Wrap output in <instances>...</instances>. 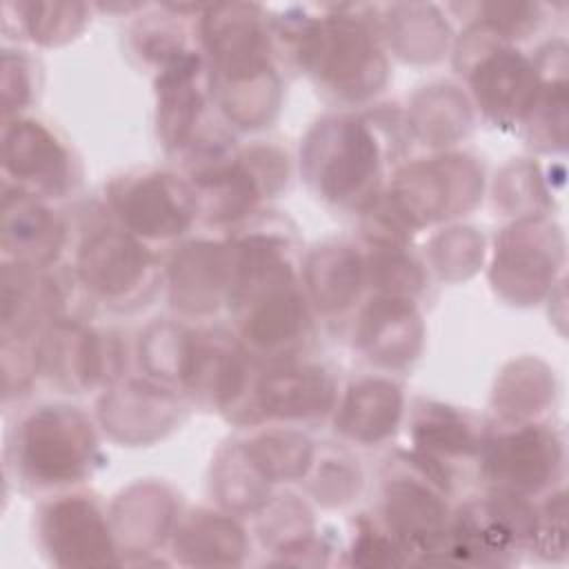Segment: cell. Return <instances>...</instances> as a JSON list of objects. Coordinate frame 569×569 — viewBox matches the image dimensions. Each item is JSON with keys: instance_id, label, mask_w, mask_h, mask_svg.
Segmentation results:
<instances>
[{"instance_id": "obj_8", "label": "cell", "mask_w": 569, "mask_h": 569, "mask_svg": "<svg viewBox=\"0 0 569 569\" xmlns=\"http://www.w3.org/2000/svg\"><path fill=\"white\" fill-rule=\"evenodd\" d=\"M473 91L485 111L496 116V120L520 118L538 98L533 69L509 49L493 51V56L478 62Z\"/></svg>"}, {"instance_id": "obj_9", "label": "cell", "mask_w": 569, "mask_h": 569, "mask_svg": "<svg viewBox=\"0 0 569 569\" xmlns=\"http://www.w3.org/2000/svg\"><path fill=\"white\" fill-rule=\"evenodd\" d=\"M158 124L167 144H184L204 109L202 64L191 51L173 56L158 80Z\"/></svg>"}, {"instance_id": "obj_14", "label": "cell", "mask_w": 569, "mask_h": 569, "mask_svg": "<svg viewBox=\"0 0 569 569\" xmlns=\"http://www.w3.org/2000/svg\"><path fill=\"white\" fill-rule=\"evenodd\" d=\"M176 260V280L173 291L180 307L200 311L204 305L216 307L220 291H229V271H227V251H216L213 244L191 247Z\"/></svg>"}, {"instance_id": "obj_10", "label": "cell", "mask_w": 569, "mask_h": 569, "mask_svg": "<svg viewBox=\"0 0 569 569\" xmlns=\"http://www.w3.org/2000/svg\"><path fill=\"white\" fill-rule=\"evenodd\" d=\"M4 164L20 180L40 182L51 191H60L69 176L67 151L47 129L29 120L7 129Z\"/></svg>"}, {"instance_id": "obj_3", "label": "cell", "mask_w": 569, "mask_h": 569, "mask_svg": "<svg viewBox=\"0 0 569 569\" xmlns=\"http://www.w3.org/2000/svg\"><path fill=\"white\" fill-rule=\"evenodd\" d=\"M311 38L305 44V60L325 78L336 91L351 96L365 93L382 76L378 62V47L371 33L353 20H327L311 27Z\"/></svg>"}, {"instance_id": "obj_15", "label": "cell", "mask_w": 569, "mask_h": 569, "mask_svg": "<svg viewBox=\"0 0 569 569\" xmlns=\"http://www.w3.org/2000/svg\"><path fill=\"white\" fill-rule=\"evenodd\" d=\"M400 416V393L382 380H367L353 387L342 416V429L360 440H378L393 429Z\"/></svg>"}, {"instance_id": "obj_2", "label": "cell", "mask_w": 569, "mask_h": 569, "mask_svg": "<svg viewBox=\"0 0 569 569\" xmlns=\"http://www.w3.org/2000/svg\"><path fill=\"white\" fill-rule=\"evenodd\" d=\"M307 164L318 189L338 202L367 196L378 178V147L365 122L340 118L318 129L309 144Z\"/></svg>"}, {"instance_id": "obj_11", "label": "cell", "mask_w": 569, "mask_h": 569, "mask_svg": "<svg viewBox=\"0 0 569 569\" xmlns=\"http://www.w3.org/2000/svg\"><path fill=\"white\" fill-rule=\"evenodd\" d=\"M258 400L264 413L282 418H305L331 407L333 385L322 369L273 371L258 385Z\"/></svg>"}, {"instance_id": "obj_12", "label": "cell", "mask_w": 569, "mask_h": 569, "mask_svg": "<svg viewBox=\"0 0 569 569\" xmlns=\"http://www.w3.org/2000/svg\"><path fill=\"white\" fill-rule=\"evenodd\" d=\"M389 527L405 545L433 547L445 531V505L427 487L413 482H389L387 487Z\"/></svg>"}, {"instance_id": "obj_6", "label": "cell", "mask_w": 569, "mask_h": 569, "mask_svg": "<svg viewBox=\"0 0 569 569\" xmlns=\"http://www.w3.org/2000/svg\"><path fill=\"white\" fill-rule=\"evenodd\" d=\"M42 538L60 565H111L113 540L98 507L82 498H64L42 513Z\"/></svg>"}, {"instance_id": "obj_5", "label": "cell", "mask_w": 569, "mask_h": 569, "mask_svg": "<svg viewBox=\"0 0 569 569\" xmlns=\"http://www.w3.org/2000/svg\"><path fill=\"white\" fill-rule=\"evenodd\" d=\"M113 200L129 229L147 238L180 236L198 213L193 189L164 173L122 182Z\"/></svg>"}, {"instance_id": "obj_1", "label": "cell", "mask_w": 569, "mask_h": 569, "mask_svg": "<svg viewBox=\"0 0 569 569\" xmlns=\"http://www.w3.org/2000/svg\"><path fill=\"white\" fill-rule=\"evenodd\" d=\"M91 422L73 407H40L18 438V460L27 478L40 485L80 480L93 460Z\"/></svg>"}, {"instance_id": "obj_13", "label": "cell", "mask_w": 569, "mask_h": 569, "mask_svg": "<svg viewBox=\"0 0 569 569\" xmlns=\"http://www.w3.org/2000/svg\"><path fill=\"white\" fill-rule=\"evenodd\" d=\"M27 196L4 200V247H16V256L24 262H44L56 256L62 229L44 207Z\"/></svg>"}, {"instance_id": "obj_7", "label": "cell", "mask_w": 569, "mask_h": 569, "mask_svg": "<svg viewBox=\"0 0 569 569\" xmlns=\"http://www.w3.org/2000/svg\"><path fill=\"white\" fill-rule=\"evenodd\" d=\"M151 256L131 236L102 231L89 238L80 251V278L102 298L122 300L147 280Z\"/></svg>"}, {"instance_id": "obj_4", "label": "cell", "mask_w": 569, "mask_h": 569, "mask_svg": "<svg viewBox=\"0 0 569 569\" xmlns=\"http://www.w3.org/2000/svg\"><path fill=\"white\" fill-rule=\"evenodd\" d=\"M562 447L553 431L540 427H516L487 440L485 467L489 478L516 498L540 491L560 469Z\"/></svg>"}]
</instances>
